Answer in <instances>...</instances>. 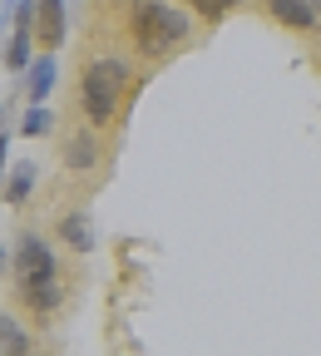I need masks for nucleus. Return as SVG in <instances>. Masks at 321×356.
Here are the masks:
<instances>
[{"label": "nucleus", "mask_w": 321, "mask_h": 356, "mask_svg": "<svg viewBox=\"0 0 321 356\" xmlns=\"http://www.w3.org/2000/svg\"><path fill=\"white\" fill-rule=\"evenodd\" d=\"M133 50H89L79 74H74V114L94 129H119L124 109L133 104V95L144 89V74L133 65Z\"/></svg>", "instance_id": "obj_1"}, {"label": "nucleus", "mask_w": 321, "mask_h": 356, "mask_svg": "<svg viewBox=\"0 0 321 356\" xmlns=\"http://www.w3.org/2000/svg\"><path fill=\"white\" fill-rule=\"evenodd\" d=\"M203 20L183 0H133L124 10V40L144 65H168L178 50L198 44Z\"/></svg>", "instance_id": "obj_2"}, {"label": "nucleus", "mask_w": 321, "mask_h": 356, "mask_svg": "<svg viewBox=\"0 0 321 356\" xmlns=\"http://www.w3.org/2000/svg\"><path fill=\"white\" fill-rule=\"evenodd\" d=\"M10 277H15V292L65 277L60 273V243L50 233H40V228H20V238H15V273Z\"/></svg>", "instance_id": "obj_3"}, {"label": "nucleus", "mask_w": 321, "mask_h": 356, "mask_svg": "<svg viewBox=\"0 0 321 356\" xmlns=\"http://www.w3.org/2000/svg\"><path fill=\"white\" fill-rule=\"evenodd\" d=\"M60 168L69 178H89L104 168V129L94 124H74V129H60Z\"/></svg>", "instance_id": "obj_4"}, {"label": "nucleus", "mask_w": 321, "mask_h": 356, "mask_svg": "<svg viewBox=\"0 0 321 356\" xmlns=\"http://www.w3.org/2000/svg\"><path fill=\"white\" fill-rule=\"evenodd\" d=\"M55 84H60V60H55V50H40L25 65V74L15 79V99L20 104H50L55 99Z\"/></svg>", "instance_id": "obj_5"}, {"label": "nucleus", "mask_w": 321, "mask_h": 356, "mask_svg": "<svg viewBox=\"0 0 321 356\" xmlns=\"http://www.w3.org/2000/svg\"><path fill=\"white\" fill-rule=\"evenodd\" d=\"M65 302H69V287H65V277H55V282H40V287H20L15 292V307L25 312V317L44 332L60 312H65Z\"/></svg>", "instance_id": "obj_6"}, {"label": "nucleus", "mask_w": 321, "mask_h": 356, "mask_svg": "<svg viewBox=\"0 0 321 356\" xmlns=\"http://www.w3.org/2000/svg\"><path fill=\"white\" fill-rule=\"evenodd\" d=\"M50 233H55V243H60L65 252H74V257H89V252L99 248L94 222H89V213H84V208H55Z\"/></svg>", "instance_id": "obj_7"}, {"label": "nucleus", "mask_w": 321, "mask_h": 356, "mask_svg": "<svg viewBox=\"0 0 321 356\" xmlns=\"http://www.w3.org/2000/svg\"><path fill=\"white\" fill-rule=\"evenodd\" d=\"M267 20H277L282 30H297V35H321V15L311 0H262Z\"/></svg>", "instance_id": "obj_8"}, {"label": "nucleus", "mask_w": 321, "mask_h": 356, "mask_svg": "<svg viewBox=\"0 0 321 356\" xmlns=\"http://www.w3.org/2000/svg\"><path fill=\"white\" fill-rule=\"evenodd\" d=\"M35 40H40V50H55L60 55V44L69 40V6H65V0H40V10H35Z\"/></svg>", "instance_id": "obj_9"}, {"label": "nucleus", "mask_w": 321, "mask_h": 356, "mask_svg": "<svg viewBox=\"0 0 321 356\" xmlns=\"http://www.w3.org/2000/svg\"><path fill=\"white\" fill-rule=\"evenodd\" d=\"M40 327L25 317V312H0V356H30L40 351Z\"/></svg>", "instance_id": "obj_10"}, {"label": "nucleus", "mask_w": 321, "mask_h": 356, "mask_svg": "<svg viewBox=\"0 0 321 356\" xmlns=\"http://www.w3.org/2000/svg\"><path fill=\"white\" fill-rule=\"evenodd\" d=\"M40 188V163L35 159H15L10 173H6V184H0V203L6 208H25Z\"/></svg>", "instance_id": "obj_11"}, {"label": "nucleus", "mask_w": 321, "mask_h": 356, "mask_svg": "<svg viewBox=\"0 0 321 356\" xmlns=\"http://www.w3.org/2000/svg\"><path fill=\"white\" fill-rule=\"evenodd\" d=\"M35 55H40V40H35V30H25V25H15L6 40H0V70H6L10 79H20Z\"/></svg>", "instance_id": "obj_12"}, {"label": "nucleus", "mask_w": 321, "mask_h": 356, "mask_svg": "<svg viewBox=\"0 0 321 356\" xmlns=\"http://www.w3.org/2000/svg\"><path fill=\"white\" fill-rule=\"evenodd\" d=\"M15 129H20V139H55V134H60V109H50V104H25L20 119H15Z\"/></svg>", "instance_id": "obj_13"}, {"label": "nucleus", "mask_w": 321, "mask_h": 356, "mask_svg": "<svg viewBox=\"0 0 321 356\" xmlns=\"http://www.w3.org/2000/svg\"><path fill=\"white\" fill-rule=\"evenodd\" d=\"M183 6H188V10H193L203 25H217V20H227L233 10H242L247 0H183Z\"/></svg>", "instance_id": "obj_14"}, {"label": "nucleus", "mask_w": 321, "mask_h": 356, "mask_svg": "<svg viewBox=\"0 0 321 356\" xmlns=\"http://www.w3.org/2000/svg\"><path fill=\"white\" fill-rule=\"evenodd\" d=\"M20 139V129L15 124H6L0 129V184H6V173H10V144Z\"/></svg>", "instance_id": "obj_15"}, {"label": "nucleus", "mask_w": 321, "mask_h": 356, "mask_svg": "<svg viewBox=\"0 0 321 356\" xmlns=\"http://www.w3.org/2000/svg\"><path fill=\"white\" fill-rule=\"evenodd\" d=\"M15 15H20V0H0V40L15 30Z\"/></svg>", "instance_id": "obj_16"}, {"label": "nucleus", "mask_w": 321, "mask_h": 356, "mask_svg": "<svg viewBox=\"0 0 321 356\" xmlns=\"http://www.w3.org/2000/svg\"><path fill=\"white\" fill-rule=\"evenodd\" d=\"M20 119V99L10 95V99H0V129H6V124H15Z\"/></svg>", "instance_id": "obj_17"}, {"label": "nucleus", "mask_w": 321, "mask_h": 356, "mask_svg": "<svg viewBox=\"0 0 321 356\" xmlns=\"http://www.w3.org/2000/svg\"><path fill=\"white\" fill-rule=\"evenodd\" d=\"M10 273H15V248L0 243V277H10Z\"/></svg>", "instance_id": "obj_18"}, {"label": "nucleus", "mask_w": 321, "mask_h": 356, "mask_svg": "<svg viewBox=\"0 0 321 356\" xmlns=\"http://www.w3.org/2000/svg\"><path fill=\"white\" fill-rule=\"evenodd\" d=\"M311 6H316V15H321V0H311Z\"/></svg>", "instance_id": "obj_19"}]
</instances>
